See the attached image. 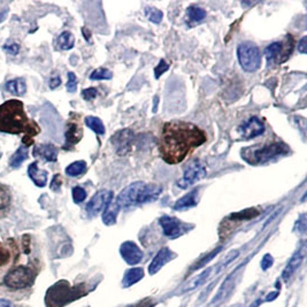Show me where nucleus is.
Wrapping results in <instances>:
<instances>
[{
	"instance_id": "nucleus-30",
	"label": "nucleus",
	"mask_w": 307,
	"mask_h": 307,
	"mask_svg": "<svg viewBox=\"0 0 307 307\" xmlns=\"http://www.w3.org/2000/svg\"><path fill=\"white\" fill-rule=\"evenodd\" d=\"M11 205V193L5 187L0 186V211H5Z\"/></svg>"
},
{
	"instance_id": "nucleus-9",
	"label": "nucleus",
	"mask_w": 307,
	"mask_h": 307,
	"mask_svg": "<svg viewBox=\"0 0 307 307\" xmlns=\"http://www.w3.org/2000/svg\"><path fill=\"white\" fill-rule=\"evenodd\" d=\"M207 175V170L205 166L200 164V162H193L188 168L184 170L183 177L177 182V186L182 189H187L188 187L195 184L198 181L204 178Z\"/></svg>"
},
{
	"instance_id": "nucleus-5",
	"label": "nucleus",
	"mask_w": 307,
	"mask_h": 307,
	"mask_svg": "<svg viewBox=\"0 0 307 307\" xmlns=\"http://www.w3.org/2000/svg\"><path fill=\"white\" fill-rule=\"evenodd\" d=\"M237 57L242 68L249 73L258 70L261 65V54L254 43L244 42L238 45Z\"/></svg>"
},
{
	"instance_id": "nucleus-13",
	"label": "nucleus",
	"mask_w": 307,
	"mask_h": 307,
	"mask_svg": "<svg viewBox=\"0 0 307 307\" xmlns=\"http://www.w3.org/2000/svg\"><path fill=\"white\" fill-rule=\"evenodd\" d=\"M121 257L129 265H137L143 259V252L134 242H124L120 247Z\"/></svg>"
},
{
	"instance_id": "nucleus-25",
	"label": "nucleus",
	"mask_w": 307,
	"mask_h": 307,
	"mask_svg": "<svg viewBox=\"0 0 307 307\" xmlns=\"http://www.w3.org/2000/svg\"><path fill=\"white\" fill-rule=\"evenodd\" d=\"M85 171H87V162L83 160L75 161L66 168V174L70 177H76V176L84 174Z\"/></svg>"
},
{
	"instance_id": "nucleus-14",
	"label": "nucleus",
	"mask_w": 307,
	"mask_h": 307,
	"mask_svg": "<svg viewBox=\"0 0 307 307\" xmlns=\"http://www.w3.org/2000/svg\"><path fill=\"white\" fill-rule=\"evenodd\" d=\"M305 253H306V247L304 244H302V246L300 247V249H298L295 252V254L291 257V259L289 260L287 267L283 270L282 277L284 281H288V279L291 277V275L295 273L298 269V267L301 265L302 260H304V258H305Z\"/></svg>"
},
{
	"instance_id": "nucleus-42",
	"label": "nucleus",
	"mask_w": 307,
	"mask_h": 307,
	"mask_svg": "<svg viewBox=\"0 0 307 307\" xmlns=\"http://www.w3.org/2000/svg\"><path fill=\"white\" fill-rule=\"evenodd\" d=\"M60 188H61V177H60V175L57 174L52 180L51 189L53 191H59L60 190Z\"/></svg>"
},
{
	"instance_id": "nucleus-16",
	"label": "nucleus",
	"mask_w": 307,
	"mask_h": 307,
	"mask_svg": "<svg viewBox=\"0 0 307 307\" xmlns=\"http://www.w3.org/2000/svg\"><path fill=\"white\" fill-rule=\"evenodd\" d=\"M171 257H173V253H171V251L168 249V247L161 249L159 252H158L155 258H153L150 266H148V273L153 275L159 272V270L164 267L168 261H170Z\"/></svg>"
},
{
	"instance_id": "nucleus-43",
	"label": "nucleus",
	"mask_w": 307,
	"mask_h": 307,
	"mask_svg": "<svg viewBox=\"0 0 307 307\" xmlns=\"http://www.w3.org/2000/svg\"><path fill=\"white\" fill-rule=\"evenodd\" d=\"M306 43H307V37H306V36H304V37H302L299 40V43H298V51H299L302 54L306 53V49H307Z\"/></svg>"
},
{
	"instance_id": "nucleus-37",
	"label": "nucleus",
	"mask_w": 307,
	"mask_h": 307,
	"mask_svg": "<svg viewBox=\"0 0 307 307\" xmlns=\"http://www.w3.org/2000/svg\"><path fill=\"white\" fill-rule=\"evenodd\" d=\"M169 69V65L167 64V62L164 60V59H162V60H160V62H159V65H158L157 67H156V69H155V74H156V79H159L160 76L165 73V71H167Z\"/></svg>"
},
{
	"instance_id": "nucleus-35",
	"label": "nucleus",
	"mask_w": 307,
	"mask_h": 307,
	"mask_svg": "<svg viewBox=\"0 0 307 307\" xmlns=\"http://www.w3.org/2000/svg\"><path fill=\"white\" fill-rule=\"evenodd\" d=\"M66 88L70 93H74L76 91V89H78V79H76L75 74L71 73V71L68 73V81H67Z\"/></svg>"
},
{
	"instance_id": "nucleus-17",
	"label": "nucleus",
	"mask_w": 307,
	"mask_h": 307,
	"mask_svg": "<svg viewBox=\"0 0 307 307\" xmlns=\"http://www.w3.org/2000/svg\"><path fill=\"white\" fill-rule=\"evenodd\" d=\"M28 175L31 181L39 188H43L47 183V171L38 168L37 162H33L28 167Z\"/></svg>"
},
{
	"instance_id": "nucleus-44",
	"label": "nucleus",
	"mask_w": 307,
	"mask_h": 307,
	"mask_svg": "<svg viewBox=\"0 0 307 307\" xmlns=\"http://www.w3.org/2000/svg\"><path fill=\"white\" fill-rule=\"evenodd\" d=\"M61 84V80L59 76H57V78H54L51 80V82H49V88H51L52 90H54L56 88H58L59 85Z\"/></svg>"
},
{
	"instance_id": "nucleus-33",
	"label": "nucleus",
	"mask_w": 307,
	"mask_h": 307,
	"mask_svg": "<svg viewBox=\"0 0 307 307\" xmlns=\"http://www.w3.org/2000/svg\"><path fill=\"white\" fill-rule=\"evenodd\" d=\"M222 250V247H218V249H215V250H213L211 252V253H209L207 254L206 257H204V258H202L199 263L198 264H196L195 266H193V268H192V270H196V269H199V268H201V267H204V266L209 263V261H211L212 259L214 258V257H216L219 254V252Z\"/></svg>"
},
{
	"instance_id": "nucleus-29",
	"label": "nucleus",
	"mask_w": 307,
	"mask_h": 307,
	"mask_svg": "<svg viewBox=\"0 0 307 307\" xmlns=\"http://www.w3.org/2000/svg\"><path fill=\"white\" fill-rule=\"evenodd\" d=\"M188 15L190 17V20L193 22H200L202 19H205L206 12L202 8L191 6L188 8Z\"/></svg>"
},
{
	"instance_id": "nucleus-28",
	"label": "nucleus",
	"mask_w": 307,
	"mask_h": 307,
	"mask_svg": "<svg viewBox=\"0 0 307 307\" xmlns=\"http://www.w3.org/2000/svg\"><path fill=\"white\" fill-rule=\"evenodd\" d=\"M81 137H82V130L78 124H69L68 130L66 133V139L67 142L70 144H76L80 142Z\"/></svg>"
},
{
	"instance_id": "nucleus-19",
	"label": "nucleus",
	"mask_w": 307,
	"mask_h": 307,
	"mask_svg": "<svg viewBox=\"0 0 307 307\" xmlns=\"http://www.w3.org/2000/svg\"><path fill=\"white\" fill-rule=\"evenodd\" d=\"M197 193L198 189H193L191 192H189L188 195L181 198L175 202L173 209L175 211H186L191 209V207L197 205Z\"/></svg>"
},
{
	"instance_id": "nucleus-40",
	"label": "nucleus",
	"mask_w": 307,
	"mask_h": 307,
	"mask_svg": "<svg viewBox=\"0 0 307 307\" xmlns=\"http://www.w3.org/2000/svg\"><path fill=\"white\" fill-rule=\"evenodd\" d=\"M4 49H5L7 53L12 54V56H16V54L20 51V45L16 43H12L10 45L6 44V45H4Z\"/></svg>"
},
{
	"instance_id": "nucleus-2",
	"label": "nucleus",
	"mask_w": 307,
	"mask_h": 307,
	"mask_svg": "<svg viewBox=\"0 0 307 307\" xmlns=\"http://www.w3.org/2000/svg\"><path fill=\"white\" fill-rule=\"evenodd\" d=\"M0 132L28 133L30 136H34L39 133V128L27 116L23 104L19 100H7L0 105Z\"/></svg>"
},
{
	"instance_id": "nucleus-36",
	"label": "nucleus",
	"mask_w": 307,
	"mask_h": 307,
	"mask_svg": "<svg viewBox=\"0 0 307 307\" xmlns=\"http://www.w3.org/2000/svg\"><path fill=\"white\" fill-rule=\"evenodd\" d=\"M238 254H239V251H237V250H235V251L230 252V253L227 255V258H225V259L222 261V264L219 265L218 272H220V270H222V268H224L225 266H228L230 263H232L233 260L236 259L237 257H238Z\"/></svg>"
},
{
	"instance_id": "nucleus-21",
	"label": "nucleus",
	"mask_w": 307,
	"mask_h": 307,
	"mask_svg": "<svg viewBox=\"0 0 307 307\" xmlns=\"http://www.w3.org/2000/svg\"><path fill=\"white\" fill-rule=\"evenodd\" d=\"M5 89L6 91L17 97L24 96V93L27 92V85L23 79H14L12 81H8L5 85Z\"/></svg>"
},
{
	"instance_id": "nucleus-26",
	"label": "nucleus",
	"mask_w": 307,
	"mask_h": 307,
	"mask_svg": "<svg viewBox=\"0 0 307 307\" xmlns=\"http://www.w3.org/2000/svg\"><path fill=\"white\" fill-rule=\"evenodd\" d=\"M84 122H85V124H87V127L91 129L93 133H96L98 135L105 134V127H104L101 120L98 119V117L88 116V117H85Z\"/></svg>"
},
{
	"instance_id": "nucleus-6",
	"label": "nucleus",
	"mask_w": 307,
	"mask_h": 307,
	"mask_svg": "<svg viewBox=\"0 0 307 307\" xmlns=\"http://www.w3.org/2000/svg\"><path fill=\"white\" fill-rule=\"evenodd\" d=\"M34 281V275L30 272V269L23 266L15 267L7 273L4 278L5 286L13 290H19V289H25L30 287Z\"/></svg>"
},
{
	"instance_id": "nucleus-23",
	"label": "nucleus",
	"mask_w": 307,
	"mask_h": 307,
	"mask_svg": "<svg viewBox=\"0 0 307 307\" xmlns=\"http://www.w3.org/2000/svg\"><path fill=\"white\" fill-rule=\"evenodd\" d=\"M212 269H213V268H206L204 272L200 273L199 275H198V276H196L193 279H191V281L189 282L187 286H184L182 291L183 292L191 291V290H193V289H197V288H199L200 286H202V284H204L207 281V278L210 277V275L212 273Z\"/></svg>"
},
{
	"instance_id": "nucleus-32",
	"label": "nucleus",
	"mask_w": 307,
	"mask_h": 307,
	"mask_svg": "<svg viewBox=\"0 0 307 307\" xmlns=\"http://www.w3.org/2000/svg\"><path fill=\"white\" fill-rule=\"evenodd\" d=\"M113 78V74L111 70H108L106 68H98L96 70H93L91 75H90V79L92 81H100V80H111Z\"/></svg>"
},
{
	"instance_id": "nucleus-39",
	"label": "nucleus",
	"mask_w": 307,
	"mask_h": 307,
	"mask_svg": "<svg viewBox=\"0 0 307 307\" xmlns=\"http://www.w3.org/2000/svg\"><path fill=\"white\" fill-rule=\"evenodd\" d=\"M97 94H98V92H97L96 89H94V88H89V89L83 90L82 97L87 101H90V100H93V99L97 97Z\"/></svg>"
},
{
	"instance_id": "nucleus-38",
	"label": "nucleus",
	"mask_w": 307,
	"mask_h": 307,
	"mask_svg": "<svg viewBox=\"0 0 307 307\" xmlns=\"http://www.w3.org/2000/svg\"><path fill=\"white\" fill-rule=\"evenodd\" d=\"M11 253L5 247H0V267L5 266L10 261Z\"/></svg>"
},
{
	"instance_id": "nucleus-3",
	"label": "nucleus",
	"mask_w": 307,
	"mask_h": 307,
	"mask_svg": "<svg viewBox=\"0 0 307 307\" xmlns=\"http://www.w3.org/2000/svg\"><path fill=\"white\" fill-rule=\"evenodd\" d=\"M162 192V187L155 183L135 182L122 190L116 198V204L120 209L146 204L157 200Z\"/></svg>"
},
{
	"instance_id": "nucleus-18",
	"label": "nucleus",
	"mask_w": 307,
	"mask_h": 307,
	"mask_svg": "<svg viewBox=\"0 0 307 307\" xmlns=\"http://www.w3.org/2000/svg\"><path fill=\"white\" fill-rule=\"evenodd\" d=\"M34 156L40 157L45 161L54 162L57 161L58 150L56 146L52 145V144H43V145H39L35 148Z\"/></svg>"
},
{
	"instance_id": "nucleus-10",
	"label": "nucleus",
	"mask_w": 307,
	"mask_h": 307,
	"mask_svg": "<svg viewBox=\"0 0 307 307\" xmlns=\"http://www.w3.org/2000/svg\"><path fill=\"white\" fill-rule=\"evenodd\" d=\"M134 141V133L130 129H122L115 133L111 138L113 146L115 147V152L120 157L128 155L132 150V144Z\"/></svg>"
},
{
	"instance_id": "nucleus-1",
	"label": "nucleus",
	"mask_w": 307,
	"mask_h": 307,
	"mask_svg": "<svg viewBox=\"0 0 307 307\" xmlns=\"http://www.w3.org/2000/svg\"><path fill=\"white\" fill-rule=\"evenodd\" d=\"M206 139L204 130L195 124L184 121L167 122L159 138L160 156L167 164H180Z\"/></svg>"
},
{
	"instance_id": "nucleus-22",
	"label": "nucleus",
	"mask_w": 307,
	"mask_h": 307,
	"mask_svg": "<svg viewBox=\"0 0 307 307\" xmlns=\"http://www.w3.org/2000/svg\"><path fill=\"white\" fill-rule=\"evenodd\" d=\"M144 276V270L142 268H132L129 269L127 273L124 274L123 276V281H122V284H123L124 288H129L136 284L137 282L141 281Z\"/></svg>"
},
{
	"instance_id": "nucleus-34",
	"label": "nucleus",
	"mask_w": 307,
	"mask_h": 307,
	"mask_svg": "<svg viewBox=\"0 0 307 307\" xmlns=\"http://www.w3.org/2000/svg\"><path fill=\"white\" fill-rule=\"evenodd\" d=\"M85 198H87V191H85L82 187H75L73 189V199L76 204L83 202Z\"/></svg>"
},
{
	"instance_id": "nucleus-24",
	"label": "nucleus",
	"mask_w": 307,
	"mask_h": 307,
	"mask_svg": "<svg viewBox=\"0 0 307 307\" xmlns=\"http://www.w3.org/2000/svg\"><path fill=\"white\" fill-rule=\"evenodd\" d=\"M25 159H28V148H27V146L22 145L19 147V150L12 156L10 160V166L13 167V168H17V167L22 165V162Z\"/></svg>"
},
{
	"instance_id": "nucleus-41",
	"label": "nucleus",
	"mask_w": 307,
	"mask_h": 307,
	"mask_svg": "<svg viewBox=\"0 0 307 307\" xmlns=\"http://www.w3.org/2000/svg\"><path fill=\"white\" fill-rule=\"evenodd\" d=\"M273 263H274L273 257L270 254H265L263 260H261V268L264 270H267L269 267H272Z\"/></svg>"
},
{
	"instance_id": "nucleus-8",
	"label": "nucleus",
	"mask_w": 307,
	"mask_h": 307,
	"mask_svg": "<svg viewBox=\"0 0 307 307\" xmlns=\"http://www.w3.org/2000/svg\"><path fill=\"white\" fill-rule=\"evenodd\" d=\"M159 223L161 225L165 236L169 237L171 239L177 238L180 236H182L183 234L189 232V227L192 228V225H188L186 223H183L182 221H180L178 219L168 215H165L162 216V218H160Z\"/></svg>"
},
{
	"instance_id": "nucleus-4",
	"label": "nucleus",
	"mask_w": 307,
	"mask_h": 307,
	"mask_svg": "<svg viewBox=\"0 0 307 307\" xmlns=\"http://www.w3.org/2000/svg\"><path fill=\"white\" fill-rule=\"evenodd\" d=\"M289 152V147L284 143L274 142L263 146H249L241 151L242 158L247 164L252 166H258L275 159L279 156H284Z\"/></svg>"
},
{
	"instance_id": "nucleus-15",
	"label": "nucleus",
	"mask_w": 307,
	"mask_h": 307,
	"mask_svg": "<svg viewBox=\"0 0 307 307\" xmlns=\"http://www.w3.org/2000/svg\"><path fill=\"white\" fill-rule=\"evenodd\" d=\"M235 273L229 275V276L225 278V281L222 283V286L220 287L218 293H216L215 297L213 298V300H212L211 306L218 307V305H220L221 302H223V300H225V298L230 295V292L233 291L235 286Z\"/></svg>"
},
{
	"instance_id": "nucleus-27",
	"label": "nucleus",
	"mask_w": 307,
	"mask_h": 307,
	"mask_svg": "<svg viewBox=\"0 0 307 307\" xmlns=\"http://www.w3.org/2000/svg\"><path fill=\"white\" fill-rule=\"evenodd\" d=\"M74 44H75V38L73 34L69 33V31H64V33L58 37V45L61 49L73 48Z\"/></svg>"
},
{
	"instance_id": "nucleus-12",
	"label": "nucleus",
	"mask_w": 307,
	"mask_h": 307,
	"mask_svg": "<svg viewBox=\"0 0 307 307\" xmlns=\"http://www.w3.org/2000/svg\"><path fill=\"white\" fill-rule=\"evenodd\" d=\"M238 132L241 133L242 138L247 141V139L261 136V135L265 133V124L263 123V121L258 119V117L253 116L247 120L243 125H241L238 129Z\"/></svg>"
},
{
	"instance_id": "nucleus-11",
	"label": "nucleus",
	"mask_w": 307,
	"mask_h": 307,
	"mask_svg": "<svg viewBox=\"0 0 307 307\" xmlns=\"http://www.w3.org/2000/svg\"><path fill=\"white\" fill-rule=\"evenodd\" d=\"M113 199V192L110 190H100L94 195L87 204V213L90 216H96L99 212L105 210V207L110 204Z\"/></svg>"
},
{
	"instance_id": "nucleus-31",
	"label": "nucleus",
	"mask_w": 307,
	"mask_h": 307,
	"mask_svg": "<svg viewBox=\"0 0 307 307\" xmlns=\"http://www.w3.org/2000/svg\"><path fill=\"white\" fill-rule=\"evenodd\" d=\"M145 14L147 16V19L150 20L153 23H160L162 20V12L160 10H158L156 7H146L145 8Z\"/></svg>"
},
{
	"instance_id": "nucleus-45",
	"label": "nucleus",
	"mask_w": 307,
	"mask_h": 307,
	"mask_svg": "<svg viewBox=\"0 0 307 307\" xmlns=\"http://www.w3.org/2000/svg\"><path fill=\"white\" fill-rule=\"evenodd\" d=\"M0 307H14L12 302L7 299H0Z\"/></svg>"
},
{
	"instance_id": "nucleus-7",
	"label": "nucleus",
	"mask_w": 307,
	"mask_h": 307,
	"mask_svg": "<svg viewBox=\"0 0 307 307\" xmlns=\"http://www.w3.org/2000/svg\"><path fill=\"white\" fill-rule=\"evenodd\" d=\"M293 42L291 36H288L286 42H274L269 44L265 49V56L267 58L268 65L276 62V64H282L288 58L290 57L292 52Z\"/></svg>"
},
{
	"instance_id": "nucleus-20",
	"label": "nucleus",
	"mask_w": 307,
	"mask_h": 307,
	"mask_svg": "<svg viewBox=\"0 0 307 307\" xmlns=\"http://www.w3.org/2000/svg\"><path fill=\"white\" fill-rule=\"evenodd\" d=\"M120 207L116 204V201H113V199L110 201L103 213V222L106 225H112L116 222L117 214H119Z\"/></svg>"
}]
</instances>
